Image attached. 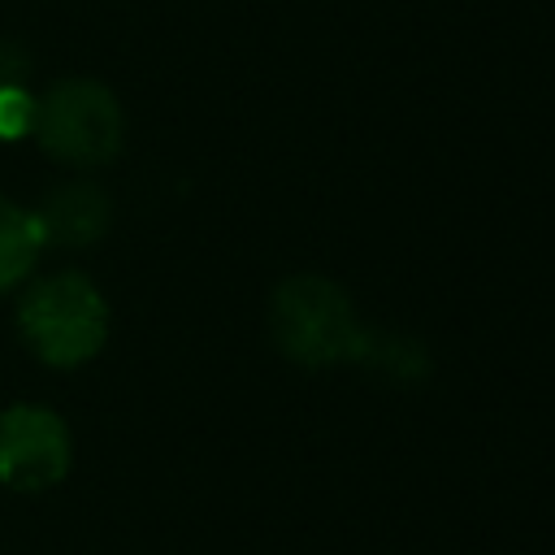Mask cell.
Returning <instances> with one entry per match:
<instances>
[{
  "label": "cell",
  "instance_id": "1",
  "mask_svg": "<svg viewBox=\"0 0 555 555\" xmlns=\"http://www.w3.org/2000/svg\"><path fill=\"white\" fill-rule=\"evenodd\" d=\"M269 334L278 351L304 369H330V364H356L364 325L356 321V308L347 291L317 273L286 278L269 299Z\"/></svg>",
  "mask_w": 555,
  "mask_h": 555
},
{
  "label": "cell",
  "instance_id": "2",
  "mask_svg": "<svg viewBox=\"0 0 555 555\" xmlns=\"http://www.w3.org/2000/svg\"><path fill=\"white\" fill-rule=\"evenodd\" d=\"M17 330L43 364L74 369L104 347L108 304L82 273H52L26 286L17 304Z\"/></svg>",
  "mask_w": 555,
  "mask_h": 555
},
{
  "label": "cell",
  "instance_id": "3",
  "mask_svg": "<svg viewBox=\"0 0 555 555\" xmlns=\"http://www.w3.org/2000/svg\"><path fill=\"white\" fill-rule=\"evenodd\" d=\"M30 134L56 160L91 169L121 152V104L91 78H65L43 100H35Z\"/></svg>",
  "mask_w": 555,
  "mask_h": 555
},
{
  "label": "cell",
  "instance_id": "4",
  "mask_svg": "<svg viewBox=\"0 0 555 555\" xmlns=\"http://www.w3.org/2000/svg\"><path fill=\"white\" fill-rule=\"evenodd\" d=\"M69 429L52 408L17 403L0 412V486L35 494L69 473Z\"/></svg>",
  "mask_w": 555,
  "mask_h": 555
},
{
  "label": "cell",
  "instance_id": "5",
  "mask_svg": "<svg viewBox=\"0 0 555 555\" xmlns=\"http://www.w3.org/2000/svg\"><path fill=\"white\" fill-rule=\"evenodd\" d=\"M35 221L43 230V243L91 247L108 230V195L95 182H65L39 204Z\"/></svg>",
  "mask_w": 555,
  "mask_h": 555
},
{
  "label": "cell",
  "instance_id": "6",
  "mask_svg": "<svg viewBox=\"0 0 555 555\" xmlns=\"http://www.w3.org/2000/svg\"><path fill=\"white\" fill-rule=\"evenodd\" d=\"M39 247H43V230L35 212H22L17 204L0 199V291L17 286L30 273Z\"/></svg>",
  "mask_w": 555,
  "mask_h": 555
},
{
  "label": "cell",
  "instance_id": "7",
  "mask_svg": "<svg viewBox=\"0 0 555 555\" xmlns=\"http://www.w3.org/2000/svg\"><path fill=\"white\" fill-rule=\"evenodd\" d=\"M356 364H364L373 373H386L395 382H425V373H429V356H425V347L416 338L373 334V330H364V343H360Z\"/></svg>",
  "mask_w": 555,
  "mask_h": 555
},
{
  "label": "cell",
  "instance_id": "8",
  "mask_svg": "<svg viewBox=\"0 0 555 555\" xmlns=\"http://www.w3.org/2000/svg\"><path fill=\"white\" fill-rule=\"evenodd\" d=\"M30 126H35V95H26L22 82L0 87V139L4 143L22 139V134H30Z\"/></svg>",
  "mask_w": 555,
  "mask_h": 555
},
{
  "label": "cell",
  "instance_id": "9",
  "mask_svg": "<svg viewBox=\"0 0 555 555\" xmlns=\"http://www.w3.org/2000/svg\"><path fill=\"white\" fill-rule=\"evenodd\" d=\"M26 65H30V56L13 39H0V87H17L26 78Z\"/></svg>",
  "mask_w": 555,
  "mask_h": 555
}]
</instances>
